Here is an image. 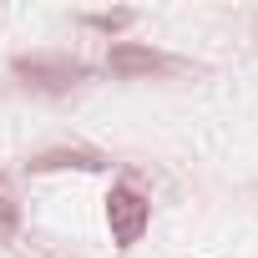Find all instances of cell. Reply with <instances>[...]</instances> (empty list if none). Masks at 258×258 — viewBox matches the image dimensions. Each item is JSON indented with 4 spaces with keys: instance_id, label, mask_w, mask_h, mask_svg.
Masks as SVG:
<instances>
[{
    "instance_id": "obj_3",
    "label": "cell",
    "mask_w": 258,
    "mask_h": 258,
    "mask_svg": "<svg viewBox=\"0 0 258 258\" xmlns=\"http://www.w3.org/2000/svg\"><path fill=\"white\" fill-rule=\"evenodd\" d=\"M172 61L152 46H137V41H116L106 51V71L111 76H152V71H167Z\"/></svg>"
},
{
    "instance_id": "obj_6",
    "label": "cell",
    "mask_w": 258,
    "mask_h": 258,
    "mask_svg": "<svg viewBox=\"0 0 258 258\" xmlns=\"http://www.w3.org/2000/svg\"><path fill=\"white\" fill-rule=\"evenodd\" d=\"M16 228H21V208H16V198H11V192H0V243H11V238H16Z\"/></svg>"
},
{
    "instance_id": "obj_7",
    "label": "cell",
    "mask_w": 258,
    "mask_h": 258,
    "mask_svg": "<svg viewBox=\"0 0 258 258\" xmlns=\"http://www.w3.org/2000/svg\"><path fill=\"white\" fill-rule=\"evenodd\" d=\"M0 192H6V177H0Z\"/></svg>"
},
{
    "instance_id": "obj_5",
    "label": "cell",
    "mask_w": 258,
    "mask_h": 258,
    "mask_svg": "<svg viewBox=\"0 0 258 258\" xmlns=\"http://www.w3.org/2000/svg\"><path fill=\"white\" fill-rule=\"evenodd\" d=\"M132 21H137V11H86L81 16V26L86 31H101V36H121Z\"/></svg>"
},
{
    "instance_id": "obj_1",
    "label": "cell",
    "mask_w": 258,
    "mask_h": 258,
    "mask_svg": "<svg viewBox=\"0 0 258 258\" xmlns=\"http://www.w3.org/2000/svg\"><path fill=\"white\" fill-rule=\"evenodd\" d=\"M11 71H16V81H21V86H31V91H41V96H66L71 86H81V81L91 76V66H86V61H76V56H56V51L16 56V61H11Z\"/></svg>"
},
{
    "instance_id": "obj_4",
    "label": "cell",
    "mask_w": 258,
    "mask_h": 258,
    "mask_svg": "<svg viewBox=\"0 0 258 258\" xmlns=\"http://www.w3.org/2000/svg\"><path fill=\"white\" fill-rule=\"evenodd\" d=\"M61 167H81V172H101L106 157L91 152V147H56V152H41L26 162V172H61Z\"/></svg>"
},
{
    "instance_id": "obj_2",
    "label": "cell",
    "mask_w": 258,
    "mask_h": 258,
    "mask_svg": "<svg viewBox=\"0 0 258 258\" xmlns=\"http://www.w3.org/2000/svg\"><path fill=\"white\" fill-rule=\"evenodd\" d=\"M147 223H152V203H147L132 182H116V187L106 192V228H111V243H116V248L142 243Z\"/></svg>"
}]
</instances>
